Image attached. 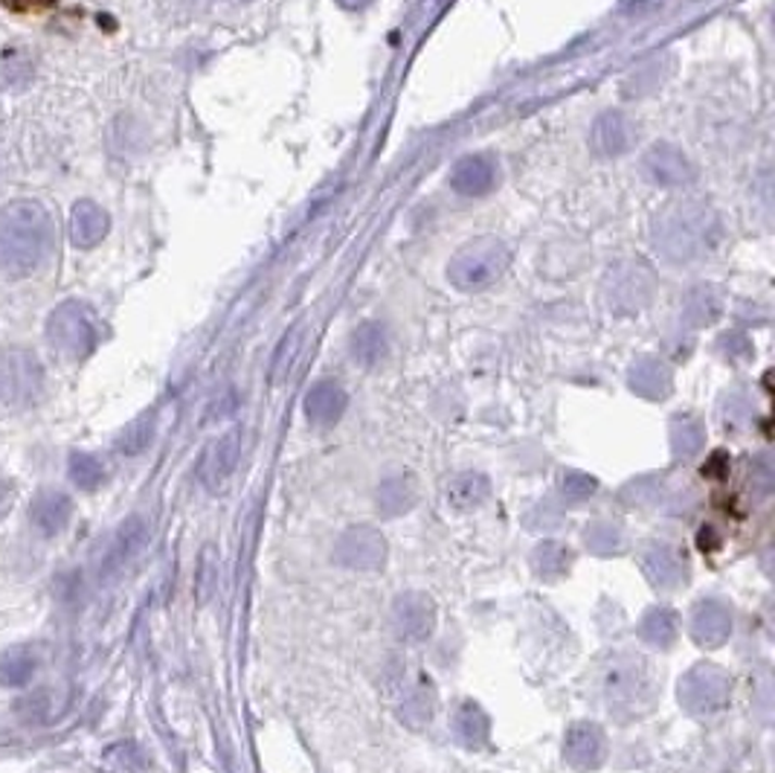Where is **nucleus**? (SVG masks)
I'll use <instances>...</instances> for the list:
<instances>
[{"label":"nucleus","instance_id":"f257e3e1","mask_svg":"<svg viewBox=\"0 0 775 773\" xmlns=\"http://www.w3.org/2000/svg\"><path fill=\"white\" fill-rule=\"evenodd\" d=\"M56 247V224L41 201H12L0 210V273L24 280Z\"/></svg>","mask_w":775,"mask_h":773},{"label":"nucleus","instance_id":"f03ea898","mask_svg":"<svg viewBox=\"0 0 775 773\" xmlns=\"http://www.w3.org/2000/svg\"><path fill=\"white\" fill-rule=\"evenodd\" d=\"M592 686L601 703L616 719H639L651 710L660 692V677L651 660L633 651H613L599 660L592 672Z\"/></svg>","mask_w":775,"mask_h":773},{"label":"nucleus","instance_id":"7ed1b4c3","mask_svg":"<svg viewBox=\"0 0 775 773\" xmlns=\"http://www.w3.org/2000/svg\"><path fill=\"white\" fill-rule=\"evenodd\" d=\"M717 219L709 207L700 204H677L656 221L653 230V245L671 262H691L712 250V242L717 238Z\"/></svg>","mask_w":775,"mask_h":773},{"label":"nucleus","instance_id":"20e7f679","mask_svg":"<svg viewBox=\"0 0 775 773\" xmlns=\"http://www.w3.org/2000/svg\"><path fill=\"white\" fill-rule=\"evenodd\" d=\"M508 265H512V250L505 247V242L482 236L456 250V256L447 262V280L459 291H482L505 277Z\"/></svg>","mask_w":775,"mask_h":773},{"label":"nucleus","instance_id":"39448f33","mask_svg":"<svg viewBox=\"0 0 775 773\" xmlns=\"http://www.w3.org/2000/svg\"><path fill=\"white\" fill-rule=\"evenodd\" d=\"M47 341L61 358L85 360L99 343V317L82 299H64L47 317Z\"/></svg>","mask_w":775,"mask_h":773},{"label":"nucleus","instance_id":"423d86ee","mask_svg":"<svg viewBox=\"0 0 775 773\" xmlns=\"http://www.w3.org/2000/svg\"><path fill=\"white\" fill-rule=\"evenodd\" d=\"M44 396V367L29 349H9L0 355V407L26 410Z\"/></svg>","mask_w":775,"mask_h":773},{"label":"nucleus","instance_id":"0eeeda50","mask_svg":"<svg viewBox=\"0 0 775 773\" xmlns=\"http://www.w3.org/2000/svg\"><path fill=\"white\" fill-rule=\"evenodd\" d=\"M731 695V677L726 668L714 666V663H697L679 677L677 698L679 707L688 715L697 719H709L714 712H721L729 703Z\"/></svg>","mask_w":775,"mask_h":773},{"label":"nucleus","instance_id":"6e6552de","mask_svg":"<svg viewBox=\"0 0 775 773\" xmlns=\"http://www.w3.org/2000/svg\"><path fill=\"white\" fill-rule=\"evenodd\" d=\"M435 602L421 590H407L395 599L392 605V628L398 634V640L416 646L427 642L435 631Z\"/></svg>","mask_w":775,"mask_h":773},{"label":"nucleus","instance_id":"1a4fd4ad","mask_svg":"<svg viewBox=\"0 0 775 773\" xmlns=\"http://www.w3.org/2000/svg\"><path fill=\"white\" fill-rule=\"evenodd\" d=\"M334 559L348 570H378L386 562V538L372 527H352L340 536Z\"/></svg>","mask_w":775,"mask_h":773},{"label":"nucleus","instance_id":"9d476101","mask_svg":"<svg viewBox=\"0 0 775 773\" xmlns=\"http://www.w3.org/2000/svg\"><path fill=\"white\" fill-rule=\"evenodd\" d=\"M564 759L575 771H599L604 759H607V738H604L599 724L575 721L564 736Z\"/></svg>","mask_w":775,"mask_h":773},{"label":"nucleus","instance_id":"9b49d317","mask_svg":"<svg viewBox=\"0 0 775 773\" xmlns=\"http://www.w3.org/2000/svg\"><path fill=\"white\" fill-rule=\"evenodd\" d=\"M651 294H653V277L648 268H642V265L622 262L607 273L610 306L618 308V311L642 308L644 303L651 299Z\"/></svg>","mask_w":775,"mask_h":773},{"label":"nucleus","instance_id":"f8f14e48","mask_svg":"<svg viewBox=\"0 0 775 773\" xmlns=\"http://www.w3.org/2000/svg\"><path fill=\"white\" fill-rule=\"evenodd\" d=\"M395 712L407 727H427L435 715V689L430 684V677H401L398 689H395Z\"/></svg>","mask_w":775,"mask_h":773},{"label":"nucleus","instance_id":"ddd939ff","mask_svg":"<svg viewBox=\"0 0 775 773\" xmlns=\"http://www.w3.org/2000/svg\"><path fill=\"white\" fill-rule=\"evenodd\" d=\"M642 169L648 181L656 186H688L694 184V167L691 160L671 143H656L642 158Z\"/></svg>","mask_w":775,"mask_h":773},{"label":"nucleus","instance_id":"4468645a","mask_svg":"<svg viewBox=\"0 0 775 773\" xmlns=\"http://www.w3.org/2000/svg\"><path fill=\"white\" fill-rule=\"evenodd\" d=\"M238 454H242V431H226L224 437L209 442L204 457H200L198 463L200 483L212 489V492H218V489L233 477Z\"/></svg>","mask_w":775,"mask_h":773},{"label":"nucleus","instance_id":"2eb2a0df","mask_svg":"<svg viewBox=\"0 0 775 773\" xmlns=\"http://www.w3.org/2000/svg\"><path fill=\"white\" fill-rule=\"evenodd\" d=\"M73 501L61 489H38L29 501V524L41 538H56L70 527Z\"/></svg>","mask_w":775,"mask_h":773},{"label":"nucleus","instance_id":"dca6fc26","mask_svg":"<svg viewBox=\"0 0 775 773\" xmlns=\"http://www.w3.org/2000/svg\"><path fill=\"white\" fill-rule=\"evenodd\" d=\"M146 538H148V527L139 515H131V518L122 520L120 529L113 532L108 553H104L102 559V579H111V576H116L125 564L134 562L139 550L146 547Z\"/></svg>","mask_w":775,"mask_h":773},{"label":"nucleus","instance_id":"f3484780","mask_svg":"<svg viewBox=\"0 0 775 773\" xmlns=\"http://www.w3.org/2000/svg\"><path fill=\"white\" fill-rule=\"evenodd\" d=\"M642 573L653 588L677 590L688 579V562L686 555L671 544H653L642 555Z\"/></svg>","mask_w":775,"mask_h":773},{"label":"nucleus","instance_id":"a211bd4d","mask_svg":"<svg viewBox=\"0 0 775 773\" xmlns=\"http://www.w3.org/2000/svg\"><path fill=\"white\" fill-rule=\"evenodd\" d=\"M731 634V611L717 599H703L694 608L691 616V637L703 649H717L729 640Z\"/></svg>","mask_w":775,"mask_h":773},{"label":"nucleus","instance_id":"6ab92c4d","mask_svg":"<svg viewBox=\"0 0 775 773\" xmlns=\"http://www.w3.org/2000/svg\"><path fill=\"white\" fill-rule=\"evenodd\" d=\"M636 140V125L622 111H604L592 125V146L604 158L625 155Z\"/></svg>","mask_w":775,"mask_h":773},{"label":"nucleus","instance_id":"aec40b11","mask_svg":"<svg viewBox=\"0 0 775 773\" xmlns=\"http://www.w3.org/2000/svg\"><path fill=\"white\" fill-rule=\"evenodd\" d=\"M346 390H343L337 381H329V378H325V381H317V384L308 390V396H305V416H308V422L311 425L329 428V425H334L340 416L346 414Z\"/></svg>","mask_w":775,"mask_h":773},{"label":"nucleus","instance_id":"412c9836","mask_svg":"<svg viewBox=\"0 0 775 773\" xmlns=\"http://www.w3.org/2000/svg\"><path fill=\"white\" fill-rule=\"evenodd\" d=\"M451 186L470 198L488 195L496 186V163L485 155H468L453 167Z\"/></svg>","mask_w":775,"mask_h":773},{"label":"nucleus","instance_id":"4be33fe9","mask_svg":"<svg viewBox=\"0 0 775 773\" xmlns=\"http://www.w3.org/2000/svg\"><path fill=\"white\" fill-rule=\"evenodd\" d=\"M111 219L96 201H76L70 210V242L82 250L96 247L108 236Z\"/></svg>","mask_w":775,"mask_h":773},{"label":"nucleus","instance_id":"5701e85b","mask_svg":"<svg viewBox=\"0 0 775 773\" xmlns=\"http://www.w3.org/2000/svg\"><path fill=\"white\" fill-rule=\"evenodd\" d=\"M418 501V483L416 477L407 471L386 477L378 492H374V506L381 512L383 518H401L404 512H409Z\"/></svg>","mask_w":775,"mask_h":773},{"label":"nucleus","instance_id":"b1692460","mask_svg":"<svg viewBox=\"0 0 775 773\" xmlns=\"http://www.w3.org/2000/svg\"><path fill=\"white\" fill-rule=\"evenodd\" d=\"M627 384L636 396L648 398V402H660L671 393V369L656 358H639L627 372Z\"/></svg>","mask_w":775,"mask_h":773},{"label":"nucleus","instance_id":"393cba45","mask_svg":"<svg viewBox=\"0 0 775 773\" xmlns=\"http://www.w3.org/2000/svg\"><path fill=\"white\" fill-rule=\"evenodd\" d=\"M453 736L468 750H482L491 738V719L477 701H462L453 712Z\"/></svg>","mask_w":775,"mask_h":773},{"label":"nucleus","instance_id":"a878e982","mask_svg":"<svg viewBox=\"0 0 775 773\" xmlns=\"http://www.w3.org/2000/svg\"><path fill=\"white\" fill-rule=\"evenodd\" d=\"M491 494V483H488L485 475L479 471H462L447 483L444 489V498L451 503L456 512H470L477 510L479 503H485V498Z\"/></svg>","mask_w":775,"mask_h":773},{"label":"nucleus","instance_id":"bb28decb","mask_svg":"<svg viewBox=\"0 0 775 773\" xmlns=\"http://www.w3.org/2000/svg\"><path fill=\"white\" fill-rule=\"evenodd\" d=\"M35 668H38V658L29 646H12L0 651V686L24 689L35 677Z\"/></svg>","mask_w":775,"mask_h":773},{"label":"nucleus","instance_id":"cd10ccee","mask_svg":"<svg viewBox=\"0 0 775 773\" xmlns=\"http://www.w3.org/2000/svg\"><path fill=\"white\" fill-rule=\"evenodd\" d=\"M679 616L671 608H651L639 623V637L653 649H671L677 642Z\"/></svg>","mask_w":775,"mask_h":773},{"label":"nucleus","instance_id":"c85d7f7f","mask_svg":"<svg viewBox=\"0 0 775 773\" xmlns=\"http://www.w3.org/2000/svg\"><path fill=\"white\" fill-rule=\"evenodd\" d=\"M303 343H305V323L299 320V323L291 326V329L282 334L276 352H273V360H270V384L279 387L291 378V372H294L296 367V358H299V352H303Z\"/></svg>","mask_w":775,"mask_h":773},{"label":"nucleus","instance_id":"c756f323","mask_svg":"<svg viewBox=\"0 0 775 773\" xmlns=\"http://www.w3.org/2000/svg\"><path fill=\"white\" fill-rule=\"evenodd\" d=\"M386 346H390L386 329L381 323H374V320L372 323L357 326L355 334H352V358L357 364H364V367H374L386 355Z\"/></svg>","mask_w":775,"mask_h":773},{"label":"nucleus","instance_id":"7c9ffc66","mask_svg":"<svg viewBox=\"0 0 775 773\" xmlns=\"http://www.w3.org/2000/svg\"><path fill=\"white\" fill-rule=\"evenodd\" d=\"M569 564H573V550L561 541H540L531 553V567L540 579H561L569 573Z\"/></svg>","mask_w":775,"mask_h":773},{"label":"nucleus","instance_id":"2f4dec72","mask_svg":"<svg viewBox=\"0 0 775 773\" xmlns=\"http://www.w3.org/2000/svg\"><path fill=\"white\" fill-rule=\"evenodd\" d=\"M155 433H157V414L155 410H148V414L137 416L134 422H128L125 428H122L120 437H116V451H120L122 457H137V454H143V451L155 442Z\"/></svg>","mask_w":775,"mask_h":773},{"label":"nucleus","instance_id":"473e14b6","mask_svg":"<svg viewBox=\"0 0 775 773\" xmlns=\"http://www.w3.org/2000/svg\"><path fill=\"white\" fill-rule=\"evenodd\" d=\"M67 475L70 483L76 486L78 492H96L104 483V466L102 459L87 454V451H73L67 457Z\"/></svg>","mask_w":775,"mask_h":773},{"label":"nucleus","instance_id":"72a5a7b5","mask_svg":"<svg viewBox=\"0 0 775 773\" xmlns=\"http://www.w3.org/2000/svg\"><path fill=\"white\" fill-rule=\"evenodd\" d=\"M33 76H35V64L26 50L12 47V50H7V53L0 56V82H3L7 88L24 90L26 85L33 82Z\"/></svg>","mask_w":775,"mask_h":773},{"label":"nucleus","instance_id":"f704fd0d","mask_svg":"<svg viewBox=\"0 0 775 773\" xmlns=\"http://www.w3.org/2000/svg\"><path fill=\"white\" fill-rule=\"evenodd\" d=\"M583 541L590 547V553L595 555H618L625 550V536L616 524L610 520H592L590 527L583 529Z\"/></svg>","mask_w":775,"mask_h":773},{"label":"nucleus","instance_id":"c9c22d12","mask_svg":"<svg viewBox=\"0 0 775 773\" xmlns=\"http://www.w3.org/2000/svg\"><path fill=\"white\" fill-rule=\"evenodd\" d=\"M671 445H674V454L682 459L700 454L705 445L703 425L694 422V419H677L671 425Z\"/></svg>","mask_w":775,"mask_h":773},{"label":"nucleus","instance_id":"e433bc0d","mask_svg":"<svg viewBox=\"0 0 775 773\" xmlns=\"http://www.w3.org/2000/svg\"><path fill=\"white\" fill-rule=\"evenodd\" d=\"M721 315V299L714 297L709 289H697L686 299V317L691 326H709L714 317Z\"/></svg>","mask_w":775,"mask_h":773},{"label":"nucleus","instance_id":"4c0bfd02","mask_svg":"<svg viewBox=\"0 0 775 773\" xmlns=\"http://www.w3.org/2000/svg\"><path fill=\"white\" fill-rule=\"evenodd\" d=\"M595 492H599V480L587 471H566L564 480H561V494H564L566 503L590 501Z\"/></svg>","mask_w":775,"mask_h":773},{"label":"nucleus","instance_id":"58836bf2","mask_svg":"<svg viewBox=\"0 0 775 773\" xmlns=\"http://www.w3.org/2000/svg\"><path fill=\"white\" fill-rule=\"evenodd\" d=\"M216 588H218V559H216V550L207 547V550L200 553L198 576H195V593H198V602H207Z\"/></svg>","mask_w":775,"mask_h":773},{"label":"nucleus","instance_id":"ea45409f","mask_svg":"<svg viewBox=\"0 0 775 773\" xmlns=\"http://www.w3.org/2000/svg\"><path fill=\"white\" fill-rule=\"evenodd\" d=\"M17 715H24L26 721H35V724L44 721L50 715V695L38 689V692H29L26 698H21L17 701Z\"/></svg>","mask_w":775,"mask_h":773},{"label":"nucleus","instance_id":"a19ab883","mask_svg":"<svg viewBox=\"0 0 775 773\" xmlns=\"http://www.w3.org/2000/svg\"><path fill=\"white\" fill-rule=\"evenodd\" d=\"M104 762L113 764L116 771H134V768H139L137 745H131V741H122V745H111V747H108V753H104Z\"/></svg>","mask_w":775,"mask_h":773},{"label":"nucleus","instance_id":"79ce46f5","mask_svg":"<svg viewBox=\"0 0 775 773\" xmlns=\"http://www.w3.org/2000/svg\"><path fill=\"white\" fill-rule=\"evenodd\" d=\"M749 486H752V492H755L758 498H766V494L773 492V466H770V459L761 457L755 466H752Z\"/></svg>","mask_w":775,"mask_h":773},{"label":"nucleus","instance_id":"37998d69","mask_svg":"<svg viewBox=\"0 0 775 773\" xmlns=\"http://www.w3.org/2000/svg\"><path fill=\"white\" fill-rule=\"evenodd\" d=\"M12 503H15V486H12L9 477L0 475V518L12 510Z\"/></svg>","mask_w":775,"mask_h":773},{"label":"nucleus","instance_id":"c03bdc74","mask_svg":"<svg viewBox=\"0 0 775 773\" xmlns=\"http://www.w3.org/2000/svg\"><path fill=\"white\" fill-rule=\"evenodd\" d=\"M723 468H729V459H726V454H712V459L703 466V475L705 477H726V471H721Z\"/></svg>","mask_w":775,"mask_h":773},{"label":"nucleus","instance_id":"a18cd8bd","mask_svg":"<svg viewBox=\"0 0 775 773\" xmlns=\"http://www.w3.org/2000/svg\"><path fill=\"white\" fill-rule=\"evenodd\" d=\"M451 0H421V19L425 21H430V19H435L439 12L447 7Z\"/></svg>","mask_w":775,"mask_h":773},{"label":"nucleus","instance_id":"49530a36","mask_svg":"<svg viewBox=\"0 0 775 773\" xmlns=\"http://www.w3.org/2000/svg\"><path fill=\"white\" fill-rule=\"evenodd\" d=\"M337 7H343V10H366L372 0H334Z\"/></svg>","mask_w":775,"mask_h":773},{"label":"nucleus","instance_id":"de8ad7c7","mask_svg":"<svg viewBox=\"0 0 775 773\" xmlns=\"http://www.w3.org/2000/svg\"><path fill=\"white\" fill-rule=\"evenodd\" d=\"M224 3H247V0H224Z\"/></svg>","mask_w":775,"mask_h":773}]
</instances>
